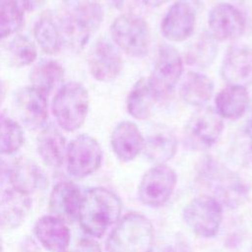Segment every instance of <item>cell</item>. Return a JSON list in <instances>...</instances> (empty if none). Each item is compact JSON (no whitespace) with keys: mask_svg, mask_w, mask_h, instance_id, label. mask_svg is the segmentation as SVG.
<instances>
[{"mask_svg":"<svg viewBox=\"0 0 252 252\" xmlns=\"http://www.w3.org/2000/svg\"><path fill=\"white\" fill-rule=\"evenodd\" d=\"M10 59L16 67L31 65L37 56V49L32 40L26 35L15 36L9 44Z\"/></svg>","mask_w":252,"mask_h":252,"instance_id":"1f68e13d","label":"cell"},{"mask_svg":"<svg viewBox=\"0 0 252 252\" xmlns=\"http://www.w3.org/2000/svg\"><path fill=\"white\" fill-rule=\"evenodd\" d=\"M103 20V10L94 1L80 3L73 12L65 18L60 26L63 41L67 40L75 50H81L89 41Z\"/></svg>","mask_w":252,"mask_h":252,"instance_id":"5b68a950","label":"cell"},{"mask_svg":"<svg viewBox=\"0 0 252 252\" xmlns=\"http://www.w3.org/2000/svg\"><path fill=\"white\" fill-rule=\"evenodd\" d=\"M210 33L216 40L230 41L240 37L246 27L243 14L229 3H218L208 17Z\"/></svg>","mask_w":252,"mask_h":252,"instance_id":"5bb4252c","label":"cell"},{"mask_svg":"<svg viewBox=\"0 0 252 252\" xmlns=\"http://www.w3.org/2000/svg\"><path fill=\"white\" fill-rule=\"evenodd\" d=\"M198 0H177L163 17L160 24L162 35L174 42L189 38L195 28Z\"/></svg>","mask_w":252,"mask_h":252,"instance_id":"8fae6325","label":"cell"},{"mask_svg":"<svg viewBox=\"0 0 252 252\" xmlns=\"http://www.w3.org/2000/svg\"><path fill=\"white\" fill-rule=\"evenodd\" d=\"M110 143L117 158L123 162H128L143 152L145 138L134 122L122 121L113 129Z\"/></svg>","mask_w":252,"mask_h":252,"instance_id":"ac0fdd59","label":"cell"},{"mask_svg":"<svg viewBox=\"0 0 252 252\" xmlns=\"http://www.w3.org/2000/svg\"><path fill=\"white\" fill-rule=\"evenodd\" d=\"M143 152L146 158L157 164H164L177 152V139L173 131L163 124L155 125L145 139Z\"/></svg>","mask_w":252,"mask_h":252,"instance_id":"44dd1931","label":"cell"},{"mask_svg":"<svg viewBox=\"0 0 252 252\" xmlns=\"http://www.w3.org/2000/svg\"><path fill=\"white\" fill-rule=\"evenodd\" d=\"M32 209L29 195L8 187L0 192V227L13 229L25 222Z\"/></svg>","mask_w":252,"mask_h":252,"instance_id":"ffe728a7","label":"cell"},{"mask_svg":"<svg viewBox=\"0 0 252 252\" xmlns=\"http://www.w3.org/2000/svg\"><path fill=\"white\" fill-rule=\"evenodd\" d=\"M24 24V12L17 0H0V39L17 32Z\"/></svg>","mask_w":252,"mask_h":252,"instance_id":"4dcf8cb0","label":"cell"},{"mask_svg":"<svg viewBox=\"0 0 252 252\" xmlns=\"http://www.w3.org/2000/svg\"><path fill=\"white\" fill-rule=\"evenodd\" d=\"M22 5L28 10H33L39 3L40 0H22Z\"/></svg>","mask_w":252,"mask_h":252,"instance_id":"d590c367","label":"cell"},{"mask_svg":"<svg viewBox=\"0 0 252 252\" xmlns=\"http://www.w3.org/2000/svg\"><path fill=\"white\" fill-rule=\"evenodd\" d=\"M183 73V60L172 45L161 44L157 52L151 82L159 99L167 97L174 91Z\"/></svg>","mask_w":252,"mask_h":252,"instance_id":"30bf717a","label":"cell"},{"mask_svg":"<svg viewBox=\"0 0 252 252\" xmlns=\"http://www.w3.org/2000/svg\"><path fill=\"white\" fill-rule=\"evenodd\" d=\"M2 183H3V182H2V181H0V187H1V184H2Z\"/></svg>","mask_w":252,"mask_h":252,"instance_id":"f35d334b","label":"cell"},{"mask_svg":"<svg viewBox=\"0 0 252 252\" xmlns=\"http://www.w3.org/2000/svg\"><path fill=\"white\" fill-rule=\"evenodd\" d=\"M159 100L150 77H143L132 87L126 99L128 113L135 119L145 120L152 114L155 104Z\"/></svg>","mask_w":252,"mask_h":252,"instance_id":"603a6c76","label":"cell"},{"mask_svg":"<svg viewBox=\"0 0 252 252\" xmlns=\"http://www.w3.org/2000/svg\"><path fill=\"white\" fill-rule=\"evenodd\" d=\"M111 37L120 49L134 57H144L150 47V29L147 22L134 14H122L110 27Z\"/></svg>","mask_w":252,"mask_h":252,"instance_id":"8992f818","label":"cell"},{"mask_svg":"<svg viewBox=\"0 0 252 252\" xmlns=\"http://www.w3.org/2000/svg\"><path fill=\"white\" fill-rule=\"evenodd\" d=\"M16 108L22 121L32 129L41 127L48 117L47 96L32 86L17 93Z\"/></svg>","mask_w":252,"mask_h":252,"instance_id":"e0dca14e","label":"cell"},{"mask_svg":"<svg viewBox=\"0 0 252 252\" xmlns=\"http://www.w3.org/2000/svg\"><path fill=\"white\" fill-rule=\"evenodd\" d=\"M218 53V45L214 36L207 32L200 33L189 45L185 60L189 65L206 68L210 66Z\"/></svg>","mask_w":252,"mask_h":252,"instance_id":"f1b7e54d","label":"cell"},{"mask_svg":"<svg viewBox=\"0 0 252 252\" xmlns=\"http://www.w3.org/2000/svg\"><path fill=\"white\" fill-rule=\"evenodd\" d=\"M88 66L92 76L99 82H111L121 73L123 61L118 48L109 40L97 39L88 54Z\"/></svg>","mask_w":252,"mask_h":252,"instance_id":"4fadbf2b","label":"cell"},{"mask_svg":"<svg viewBox=\"0 0 252 252\" xmlns=\"http://www.w3.org/2000/svg\"><path fill=\"white\" fill-rule=\"evenodd\" d=\"M114 4L120 11L127 12L125 14H130L131 9L134 7L135 0H114Z\"/></svg>","mask_w":252,"mask_h":252,"instance_id":"e575fe53","label":"cell"},{"mask_svg":"<svg viewBox=\"0 0 252 252\" xmlns=\"http://www.w3.org/2000/svg\"><path fill=\"white\" fill-rule=\"evenodd\" d=\"M18 252H41L37 242L31 236H26L19 244Z\"/></svg>","mask_w":252,"mask_h":252,"instance_id":"836d02e7","label":"cell"},{"mask_svg":"<svg viewBox=\"0 0 252 252\" xmlns=\"http://www.w3.org/2000/svg\"><path fill=\"white\" fill-rule=\"evenodd\" d=\"M216 111L221 118L235 120L240 118L249 104L246 88L228 85L219 92L215 99Z\"/></svg>","mask_w":252,"mask_h":252,"instance_id":"484cf974","label":"cell"},{"mask_svg":"<svg viewBox=\"0 0 252 252\" xmlns=\"http://www.w3.org/2000/svg\"><path fill=\"white\" fill-rule=\"evenodd\" d=\"M121 211V200L114 192L94 187L83 195L78 220L88 235L99 238L119 220Z\"/></svg>","mask_w":252,"mask_h":252,"instance_id":"6da1fadb","label":"cell"},{"mask_svg":"<svg viewBox=\"0 0 252 252\" xmlns=\"http://www.w3.org/2000/svg\"><path fill=\"white\" fill-rule=\"evenodd\" d=\"M33 35L43 52L55 55L61 50L63 45L61 29L51 17L43 16L35 23Z\"/></svg>","mask_w":252,"mask_h":252,"instance_id":"83f0119b","label":"cell"},{"mask_svg":"<svg viewBox=\"0 0 252 252\" xmlns=\"http://www.w3.org/2000/svg\"><path fill=\"white\" fill-rule=\"evenodd\" d=\"M64 79V69L53 59H41L31 71V86L48 96Z\"/></svg>","mask_w":252,"mask_h":252,"instance_id":"4316f807","label":"cell"},{"mask_svg":"<svg viewBox=\"0 0 252 252\" xmlns=\"http://www.w3.org/2000/svg\"><path fill=\"white\" fill-rule=\"evenodd\" d=\"M222 216V205L210 195L192 199L183 211L186 224L196 235L204 238H212L219 233Z\"/></svg>","mask_w":252,"mask_h":252,"instance_id":"52a82bcc","label":"cell"},{"mask_svg":"<svg viewBox=\"0 0 252 252\" xmlns=\"http://www.w3.org/2000/svg\"><path fill=\"white\" fill-rule=\"evenodd\" d=\"M223 126L222 118L216 109L202 106L190 116L186 125V134L194 146L206 149L218 141Z\"/></svg>","mask_w":252,"mask_h":252,"instance_id":"7c38bea8","label":"cell"},{"mask_svg":"<svg viewBox=\"0 0 252 252\" xmlns=\"http://www.w3.org/2000/svg\"><path fill=\"white\" fill-rule=\"evenodd\" d=\"M24 144V130L14 119L0 114V155L16 153Z\"/></svg>","mask_w":252,"mask_h":252,"instance_id":"f546056e","label":"cell"},{"mask_svg":"<svg viewBox=\"0 0 252 252\" xmlns=\"http://www.w3.org/2000/svg\"><path fill=\"white\" fill-rule=\"evenodd\" d=\"M220 76L230 86L247 88L252 84V48L245 44L231 45L222 60Z\"/></svg>","mask_w":252,"mask_h":252,"instance_id":"9a60e30c","label":"cell"},{"mask_svg":"<svg viewBox=\"0 0 252 252\" xmlns=\"http://www.w3.org/2000/svg\"><path fill=\"white\" fill-rule=\"evenodd\" d=\"M37 152L45 164L60 167L66 158V140L61 131L53 124L45 125L36 139Z\"/></svg>","mask_w":252,"mask_h":252,"instance_id":"7402d4cb","label":"cell"},{"mask_svg":"<svg viewBox=\"0 0 252 252\" xmlns=\"http://www.w3.org/2000/svg\"><path fill=\"white\" fill-rule=\"evenodd\" d=\"M90 106L88 90L79 82L61 86L52 100V112L59 127L67 132L79 129L85 122Z\"/></svg>","mask_w":252,"mask_h":252,"instance_id":"277c9868","label":"cell"},{"mask_svg":"<svg viewBox=\"0 0 252 252\" xmlns=\"http://www.w3.org/2000/svg\"><path fill=\"white\" fill-rule=\"evenodd\" d=\"M198 176L202 185L212 193L222 206L235 208L242 205L248 198L249 188L244 180L235 172L207 158L201 162Z\"/></svg>","mask_w":252,"mask_h":252,"instance_id":"7a4b0ae2","label":"cell"},{"mask_svg":"<svg viewBox=\"0 0 252 252\" xmlns=\"http://www.w3.org/2000/svg\"><path fill=\"white\" fill-rule=\"evenodd\" d=\"M73 252H101L99 244L93 238H83Z\"/></svg>","mask_w":252,"mask_h":252,"instance_id":"d6a6232c","label":"cell"},{"mask_svg":"<svg viewBox=\"0 0 252 252\" xmlns=\"http://www.w3.org/2000/svg\"><path fill=\"white\" fill-rule=\"evenodd\" d=\"M179 94L187 104L202 107L213 96L214 83L208 76L196 71H190L181 82Z\"/></svg>","mask_w":252,"mask_h":252,"instance_id":"d4e9b609","label":"cell"},{"mask_svg":"<svg viewBox=\"0 0 252 252\" xmlns=\"http://www.w3.org/2000/svg\"><path fill=\"white\" fill-rule=\"evenodd\" d=\"M33 232L39 243L50 252H66L71 240V232L66 222L45 215L34 223Z\"/></svg>","mask_w":252,"mask_h":252,"instance_id":"d6986e66","label":"cell"},{"mask_svg":"<svg viewBox=\"0 0 252 252\" xmlns=\"http://www.w3.org/2000/svg\"><path fill=\"white\" fill-rule=\"evenodd\" d=\"M143 1L145 4H147L150 7H158L169 0H143Z\"/></svg>","mask_w":252,"mask_h":252,"instance_id":"8d00e7d4","label":"cell"},{"mask_svg":"<svg viewBox=\"0 0 252 252\" xmlns=\"http://www.w3.org/2000/svg\"><path fill=\"white\" fill-rule=\"evenodd\" d=\"M177 183L175 171L166 164H156L142 176L138 186L140 201L148 207L158 208L171 197Z\"/></svg>","mask_w":252,"mask_h":252,"instance_id":"9c48e42d","label":"cell"},{"mask_svg":"<svg viewBox=\"0 0 252 252\" xmlns=\"http://www.w3.org/2000/svg\"><path fill=\"white\" fill-rule=\"evenodd\" d=\"M45 183L40 167L28 158L18 159L10 167V184L16 191L29 195Z\"/></svg>","mask_w":252,"mask_h":252,"instance_id":"cb8c5ba5","label":"cell"},{"mask_svg":"<svg viewBox=\"0 0 252 252\" xmlns=\"http://www.w3.org/2000/svg\"><path fill=\"white\" fill-rule=\"evenodd\" d=\"M155 232L150 220L139 213H129L119 219L109 233L107 252H152Z\"/></svg>","mask_w":252,"mask_h":252,"instance_id":"3957f363","label":"cell"},{"mask_svg":"<svg viewBox=\"0 0 252 252\" xmlns=\"http://www.w3.org/2000/svg\"><path fill=\"white\" fill-rule=\"evenodd\" d=\"M0 252H3V244H2L1 238H0Z\"/></svg>","mask_w":252,"mask_h":252,"instance_id":"74e56055","label":"cell"},{"mask_svg":"<svg viewBox=\"0 0 252 252\" xmlns=\"http://www.w3.org/2000/svg\"><path fill=\"white\" fill-rule=\"evenodd\" d=\"M65 159L69 174L75 178H84L99 168L102 150L94 137L81 134L67 146Z\"/></svg>","mask_w":252,"mask_h":252,"instance_id":"ba28073f","label":"cell"},{"mask_svg":"<svg viewBox=\"0 0 252 252\" xmlns=\"http://www.w3.org/2000/svg\"><path fill=\"white\" fill-rule=\"evenodd\" d=\"M83 194L80 187L68 180L54 185L49 196V211L52 216L66 223L78 220Z\"/></svg>","mask_w":252,"mask_h":252,"instance_id":"2e32d148","label":"cell"}]
</instances>
